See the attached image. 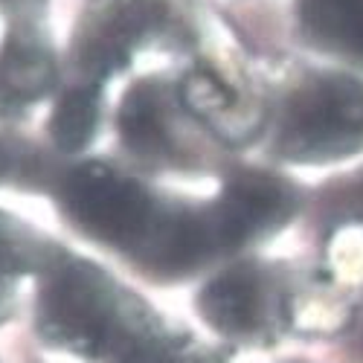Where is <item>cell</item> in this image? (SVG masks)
Listing matches in <instances>:
<instances>
[{
    "mask_svg": "<svg viewBox=\"0 0 363 363\" xmlns=\"http://www.w3.org/2000/svg\"><path fill=\"white\" fill-rule=\"evenodd\" d=\"M38 331L87 363H186L177 340L140 296L102 267L58 250L41 270Z\"/></svg>",
    "mask_w": 363,
    "mask_h": 363,
    "instance_id": "6da1fadb",
    "label": "cell"
},
{
    "mask_svg": "<svg viewBox=\"0 0 363 363\" xmlns=\"http://www.w3.org/2000/svg\"><path fill=\"white\" fill-rule=\"evenodd\" d=\"M70 221L102 245L145 259L172 203L151 195L140 180L105 163H84L62 184Z\"/></svg>",
    "mask_w": 363,
    "mask_h": 363,
    "instance_id": "7a4b0ae2",
    "label": "cell"
},
{
    "mask_svg": "<svg viewBox=\"0 0 363 363\" xmlns=\"http://www.w3.org/2000/svg\"><path fill=\"white\" fill-rule=\"evenodd\" d=\"M192 33V0H90L73 55L87 82L119 73L131 58Z\"/></svg>",
    "mask_w": 363,
    "mask_h": 363,
    "instance_id": "3957f363",
    "label": "cell"
},
{
    "mask_svg": "<svg viewBox=\"0 0 363 363\" xmlns=\"http://www.w3.org/2000/svg\"><path fill=\"white\" fill-rule=\"evenodd\" d=\"M363 148V82L317 73L296 84L279 116L277 151L291 163H331Z\"/></svg>",
    "mask_w": 363,
    "mask_h": 363,
    "instance_id": "277c9868",
    "label": "cell"
},
{
    "mask_svg": "<svg viewBox=\"0 0 363 363\" xmlns=\"http://www.w3.org/2000/svg\"><path fill=\"white\" fill-rule=\"evenodd\" d=\"M285 285L270 267L235 264L201 288L195 306L221 337L241 346H267L285 325Z\"/></svg>",
    "mask_w": 363,
    "mask_h": 363,
    "instance_id": "5b68a950",
    "label": "cell"
},
{
    "mask_svg": "<svg viewBox=\"0 0 363 363\" xmlns=\"http://www.w3.org/2000/svg\"><path fill=\"white\" fill-rule=\"evenodd\" d=\"M177 105L224 145H247L264 128V102L235 65L201 58L177 84Z\"/></svg>",
    "mask_w": 363,
    "mask_h": 363,
    "instance_id": "8992f818",
    "label": "cell"
},
{
    "mask_svg": "<svg viewBox=\"0 0 363 363\" xmlns=\"http://www.w3.org/2000/svg\"><path fill=\"white\" fill-rule=\"evenodd\" d=\"M294 209L296 195L282 177L250 169L230 177L203 216L216 250H235L285 227Z\"/></svg>",
    "mask_w": 363,
    "mask_h": 363,
    "instance_id": "52a82bcc",
    "label": "cell"
},
{
    "mask_svg": "<svg viewBox=\"0 0 363 363\" xmlns=\"http://www.w3.org/2000/svg\"><path fill=\"white\" fill-rule=\"evenodd\" d=\"M119 137L125 148L148 163H172L180 157L172 119L169 87L157 79L137 82L119 108Z\"/></svg>",
    "mask_w": 363,
    "mask_h": 363,
    "instance_id": "ba28073f",
    "label": "cell"
},
{
    "mask_svg": "<svg viewBox=\"0 0 363 363\" xmlns=\"http://www.w3.org/2000/svg\"><path fill=\"white\" fill-rule=\"evenodd\" d=\"M55 84V58L35 26H15L0 47V116L35 105Z\"/></svg>",
    "mask_w": 363,
    "mask_h": 363,
    "instance_id": "9c48e42d",
    "label": "cell"
},
{
    "mask_svg": "<svg viewBox=\"0 0 363 363\" xmlns=\"http://www.w3.org/2000/svg\"><path fill=\"white\" fill-rule=\"evenodd\" d=\"M55 253L58 250L44 235L0 213V320L15 306L18 282L26 274H41L55 259Z\"/></svg>",
    "mask_w": 363,
    "mask_h": 363,
    "instance_id": "30bf717a",
    "label": "cell"
},
{
    "mask_svg": "<svg viewBox=\"0 0 363 363\" xmlns=\"http://www.w3.org/2000/svg\"><path fill=\"white\" fill-rule=\"evenodd\" d=\"M299 26L317 47L363 58V0H299Z\"/></svg>",
    "mask_w": 363,
    "mask_h": 363,
    "instance_id": "8fae6325",
    "label": "cell"
},
{
    "mask_svg": "<svg viewBox=\"0 0 363 363\" xmlns=\"http://www.w3.org/2000/svg\"><path fill=\"white\" fill-rule=\"evenodd\" d=\"M317 274L352 306L363 299V221H343L328 233Z\"/></svg>",
    "mask_w": 363,
    "mask_h": 363,
    "instance_id": "7c38bea8",
    "label": "cell"
},
{
    "mask_svg": "<svg viewBox=\"0 0 363 363\" xmlns=\"http://www.w3.org/2000/svg\"><path fill=\"white\" fill-rule=\"evenodd\" d=\"M99 82H82L65 90L50 116V134L62 151H82L99 128Z\"/></svg>",
    "mask_w": 363,
    "mask_h": 363,
    "instance_id": "4fadbf2b",
    "label": "cell"
},
{
    "mask_svg": "<svg viewBox=\"0 0 363 363\" xmlns=\"http://www.w3.org/2000/svg\"><path fill=\"white\" fill-rule=\"evenodd\" d=\"M41 4L44 0H0V9L9 12V15H18V18H26V15H33Z\"/></svg>",
    "mask_w": 363,
    "mask_h": 363,
    "instance_id": "5bb4252c",
    "label": "cell"
},
{
    "mask_svg": "<svg viewBox=\"0 0 363 363\" xmlns=\"http://www.w3.org/2000/svg\"><path fill=\"white\" fill-rule=\"evenodd\" d=\"M9 169H12V155H9V148L0 143V180L9 174Z\"/></svg>",
    "mask_w": 363,
    "mask_h": 363,
    "instance_id": "9a60e30c",
    "label": "cell"
},
{
    "mask_svg": "<svg viewBox=\"0 0 363 363\" xmlns=\"http://www.w3.org/2000/svg\"><path fill=\"white\" fill-rule=\"evenodd\" d=\"M186 363H224V360L216 354H192V360H186Z\"/></svg>",
    "mask_w": 363,
    "mask_h": 363,
    "instance_id": "2e32d148",
    "label": "cell"
}]
</instances>
